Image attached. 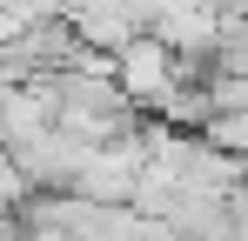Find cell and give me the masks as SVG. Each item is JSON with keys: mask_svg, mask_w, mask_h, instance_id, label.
I'll return each mask as SVG.
<instances>
[{"mask_svg": "<svg viewBox=\"0 0 248 241\" xmlns=\"http://www.w3.org/2000/svg\"><path fill=\"white\" fill-rule=\"evenodd\" d=\"M108 74H114V87H121L134 107H148V114H155V107H161V94L174 87V54H168L155 34H134L127 47L108 54Z\"/></svg>", "mask_w": 248, "mask_h": 241, "instance_id": "6da1fadb", "label": "cell"}, {"mask_svg": "<svg viewBox=\"0 0 248 241\" xmlns=\"http://www.w3.org/2000/svg\"><path fill=\"white\" fill-rule=\"evenodd\" d=\"M195 141L215 148V154H235V161H242V148H248V114H202Z\"/></svg>", "mask_w": 248, "mask_h": 241, "instance_id": "7a4b0ae2", "label": "cell"}]
</instances>
